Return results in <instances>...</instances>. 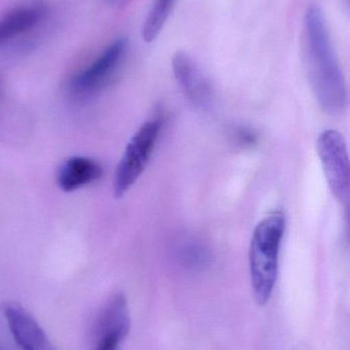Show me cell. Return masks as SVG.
<instances>
[{"instance_id":"cell-9","label":"cell","mask_w":350,"mask_h":350,"mask_svg":"<svg viewBox=\"0 0 350 350\" xmlns=\"http://www.w3.org/2000/svg\"><path fill=\"white\" fill-rule=\"evenodd\" d=\"M102 175V166L96 160L74 156L60 166L57 183L62 191L70 193L99 180Z\"/></svg>"},{"instance_id":"cell-13","label":"cell","mask_w":350,"mask_h":350,"mask_svg":"<svg viewBox=\"0 0 350 350\" xmlns=\"http://www.w3.org/2000/svg\"><path fill=\"white\" fill-rule=\"evenodd\" d=\"M109 1L112 2V3H118L121 0H109Z\"/></svg>"},{"instance_id":"cell-4","label":"cell","mask_w":350,"mask_h":350,"mask_svg":"<svg viewBox=\"0 0 350 350\" xmlns=\"http://www.w3.org/2000/svg\"><path fill=\"white\" fill-rule=\"evenodd\" d=\"M318 153L325 176L333 196L349 207L350 199V164L347 141L342 133L327 129L318 139Z\"/></svg>"},{"instance_id":"cell-2","label":"cell","mask_w":350,"mask_h":350,"mask_svg":"<svg viewBox=\"0 0 350 350\" xmlns=\"http://www.w3.org/2000/svg\"><path fill=\"white\" fill-rule=\"evenodd\" d=\"M286 230V218L275 212L263 218L251 239V283L258 304H266L273 295L279 271V257Z\"/></svg>"},{"instance_id":"cell-5","label":"cell","mask_w":350,"mask_h":350,"mask_svg":"<svg viewBox=\"0 0 350 350\" xmlns=\"http://www.w3.org/2000/svg\"><path fill=\"white\" fill-rule=\"evenodd\" d=\"M131 328L127 301L123 294H115L101 308L92 330V349L121 350Z\"/></svg>"},{"instance_id":"cell-12","label":"cell","mask_w":350,"mask_h":350,"mask_svg":"<svg viewBox=\"0 0 350 350\" xmlns=\"http://www.w3.org/2000/svg\"><path fill=\"white\" fill-rule=\"evenodd\" d=\"M182 258L190 267H201L207 263V252L199 245L189 244L183 248Z\"/></svg>"},{"instance_id":"cell-7","label":"cell","mask_w":350,"mask_h":350,"mask_svg":"<svg viewBox=\"0 0 350 350\" xmlns=\"http://www.w3.org/2000/svg\"><path fill=\"white\" fill-rule=\"evenodd\" d=\"M2 312L21 350H55L40 325L20 304L8 302Z\"/></svg>"},{"instance_id":"cell-3","label":"cell","mask_w":350,"mask_h":350,"mask_svg":"<svg viewBox=\"0 0 350 350\" xmlns=\"http://www.w3.org/2000/svg\"><path fill=\"white\" fill-rule=\"evenodd\" d=\"M160 129V120H150L144 123L132 137L115 172L113 180L115 197H123L143 174L158 143Z\"/></svg>"},{"instance_id":"cell-6","label":"cell","mask_w":350,"mask_h":350,"mask_svg":"<svg viewBox=\"0 0 350 350\" xmlns=\"http://www.w3.org/2000/svg\"><path fill=\"white\" fill-rule=\"evenodd\" d=\"M127 46V38L113 41L88 68L74 76L70 84L72 94L84 98L104 88L125 59Z\"/></svg>"},{"instance_id":"cell-1","label":"cell","mask_w":350,"mask_h":350,"mask_svg":"<svg viewBox=\"0 0 350 350\" xmlns=\"http://www.w3.org/2000/svg\"><path fill=\"white\" fill-rule=\"evenodd\" d=\"M304 55L314 96L325 112L338 116L347 106V88L324 14L310 6L304 18Z\"/></svg>"},{"instance_id":"cell-11","label":"cell","mask_w":350,"mask_h":350,"mask_svg":"<svg viewBox=\"0 0 350 350\" xmlns=\"http://www.w3.org/2000/svg\"><path fill=\"white\" fill-rule=\"evenodd\" d=\"M174 2L175 0H155L142 29V37L145 42L155 40L168 20Z\"/></svg>"},{"instance_id":"cell-8","label":"cell","mask_w":350,"mask_h":350,"mask_svg":"<svg viewBox=\"0 0 350 350\" xmlns=\"http://www.w3.org/2000/svg\"><path fill=\"white\" fill-rule=\"evenodd\" d=\"M173 72L181 90L199 108H207L213 100L211 84L195 59L184 51H177L172 59Z\"/></svg>"},{"instance_id":"cell-10","label":"cell","mask_w":350,"mask_h":350,"mask_svg":"<svg viewBox=\"0 0 350 350\" xmlns=\"http://www.w3.org/2000/svg\"><path fill=\"white\" fill-rule=\"evenodd\" d=\"M45 16V8L41 5L26 6L8 12L0 18V45L32 30Z\"/></svg>"}]
</instances>
